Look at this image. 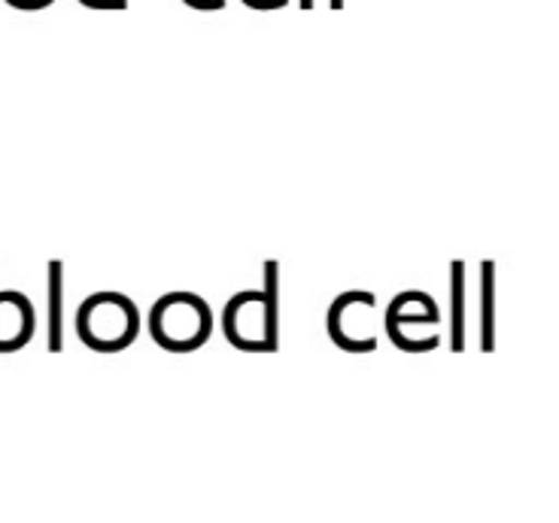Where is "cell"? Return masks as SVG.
Instances as JSON below:
<instances>
[{
	"label": "cell",
	"mask_w": 559,
	"mask_h": 523,
	"mask_svg": "<svg viewBox=\"0 0 559 523\" xmlns=\"http://www.w3.org/2000/svg\"><path fill=\"white\" fill-rule=\"evenodd\" d=\"M146 329H150V338L162 350L180 356L195 354L213 335L216 317H213L207 298L189 293V289H174V293L155 298L153 308L146 313Z\"/></svg>",
	"instance_id": "6da1fadb"
},
{
	"label": "cell",
	"mask_w": 559,
	"mask_h": 523,
	"mask_svg": "<svg viewBox=\"0 0 559 523\" xmlns=\"http://www.w3.org/2000/svg\"><path fill=\"white\" fill-rule=\"evenodd\" d=\"M76 335L95 354H122L143 329V313L134 298L116 289H100L80 301L76 308Z\"/></svg>",
	"instance_id": "7a4b0ae2"
},
{
	"label": "cell",
	"mask_w": 559,
	"mask_h": 523,
	"mask_svg": "<svg viewBox=\"0 0 559 523\" xmlns=\"http://www.w3.org/2000/svg\"><path fill=\"white\" fill-rule=\"evenodd\" d=\"M225 341L243 354H271L277 350V289L274 281L265 289H240L225 301L223 317Z\"/></svg>",
	"instance_id": "3957f363"
},
{
	"label": "cell",
	"mask_w": 559,
	"mask_h": 523,
	"mask_svg": "<svg viewBox=\"0 0 559 523\" xmlns=\"http://www.w3.org/2000/svg\"><path fill=\"white\" fill-rule=\"evenodd\" d=\"M383 329L405 354H429L441 344V308L429 293L405 289L383 313Z\"/></svg>",
	"instance_id": "277c9868"
},
{
	"label": "cell",
	"mask_w": 559,
	"mask_h": 523,
	"mask_svg": "<svg viewBox=\"0 0 559 523\" xmlns=\"http://www.w3.org/2000/svg\"><path fill=\"white\" fill-rule=\"evenodd\" d=\"M325 329L335 347L347 354H374L378 350V296L368 289H347L329 305Z\"/></svg>",
	"instance_id": "5b68a950"
},
{
	"label": "cell",
	"mask_w": 559,
	"mask_h": 523,
	"mask_svg": "<svg viewBox=\"0 0 559 523\" xmlns=\"http://www.w3.org/2000/svg\"><path fill=\"white\" fill-rule=\"evenodd\" d=\"M37 329V313L25 293L19 289H3L0 293V354H15L22 350Z\"/></svg>",
	"instance_id": "8992f818"
},
{
	"label": "cell",
	"mask_w": 559,
	"mask_h": 523,
	"mask_svg": "<svg viewBox=\"0 0 559 523\" xmlns=\"http://www.w3.org/2000/svg\"><path fill=\"white\" fill-rule=\"evenodd\" d=\"M10 7L15 10H25V13H37V10H46V7H52L56 0H7Z\"/></svg>",
	"instance_id": "52a82bcc"
},
{
	"label": "cell",
	"mask_w": 559,
	"mask_h": 523,
	"mask_svg": "<svg viewBox=\"0 0 559 523\" xmlns=\"http://www.w3.org/2000/svg\"><path fill=\"white\" fill-rule=\"evenodd\" d=\"M182 3L192 10H201V13H216V10H225L228 0H182Z\"/></svg>",
	"instance_id": "ba28073f"
},
{
	"label": "cell",
	"mask_w": 559,
	"mask_h": 523,
	"mask_svg": "<svg viewBox=\"0 0 559 523\" xmlns=\"http://www.w3.org/2000/svg\"><path fill=\"white\" fill-rule=\"evenodd\" d=\"M88 10H126L128 0H80Z\"/></svg>",
	"instance_id": "9c48e42d"
},
{
	"label": "cell",
	"mask_w": 559,
	"mask_h": 523,
	"mask_svg": "<svg viewBox=\"0 0 559 523\" xmlns=\"http://www.w3.org/2000/svg\"><path fill=\"white\" fill-rule=\"evenodd\" d=\"M250 10H283L289 0H243Z\"/></svg>",
	"instance_id": "30bf717a"
},
{
	"label": "cell",
	"mask_w": 559,
	"mask_h": 523,
	"mask_svg": "<svg viewBox=\"0 0 559 523\" xmlns=\"http://www.w3.org/2000/svg\"><path fill=\"white\" fill-rule=\"evenodd\" d=\"M301 7H313V0H301Z\"/></svg>",
	"instance_id": "8fae6325"
},
{
	"label": "cell",
	"mask_w": 559,
	"mask_h": 523,
	"mask_svg": "<svg viewBox=\"0 0 559 523\" xmlns=\"http://www.w3.org/2000/svg\"><path fill=\"white\" fill-rule=\"evenodd\" d=\"M332 7H341V0H332Z\"/></svg>",
	"instance_id": "7c38bea8"
}]
</instances>
